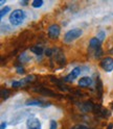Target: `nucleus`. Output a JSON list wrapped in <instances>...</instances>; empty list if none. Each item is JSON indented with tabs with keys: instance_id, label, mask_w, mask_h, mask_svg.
Wrapping results in <instances>:
<instances>
[{
	"instance_id": "f257e3e1",
	"label": "nucleus",
	"mask_w": 113,
	"mask_h": 129,
	"mask_svg": "<svg viewBox=\"0 0 113 129\" xmlns=\"http://www.w3.org/2000/svg\"><path fill=\"white\" fill-rule=\"evenodd\" d=\"M25 19V13L22 10H15L10 15V23L13 26H18L23 23Z\"/></svg>"
},
{
	"instance_id": "2eb2a0df",
	"label": "nucleus",
	"mask_w": 113,
	"mask_h": 129,
	"mask_svg": "<svg viewBox=\"0 0 113 129\" xmlns=\"http://www.w3.org/2000/svg\"><path fill=\"white\" fill-rule=\"evenodd\" d=\"M10 10H11V7L10 6H5V7H2L1 10H0V18H3L4 16L10 12Z\"/></svg>"
},
{
	"instance_id": "39448f33",
	"label": "nucleus",
	"mask_w": 113,
	"mask_h": 129,
	"mask_svg": "<svg viewBox=\"0 0 113 129\" xmlns=\"http://www.w3.org/2000/svg\"><path fill=\"white\" fill-rule=\"evenodd\" d=\"M101 67L106 72H111L113 70V58L112 57L103 58L101 61Z\"/></svg>"
},
{
	"instance_id": "ddd939ff",
	"label": "nucleus",
	"mask_w": 113,
	"mask_h": 129,
	"mask_svg": "<svg viewBox=\"0 0 113 129\" xmlns=\"http://www.w3.org/2000/svg\"><path fill=\"white\" fill-rule=\"evenodd\" d=\"M93 108H94V105L91 103V102H85L84 104H83V110L84 111H93Z\"/></svg>"
},
{
	"instance_id": "1a4fd4ad",
	"label": "nucleus",
	"mask_w": 113,
	"mask_h": 129,
	"mask_svg": "<svg viewBox=\"0 0 113 129\" xmlns=\"http://www.w3.org/2000/svg\"><path fill=\"white\" fill-rule=\"evenodd\" d=\"M35 91L38 92L39 94H42V95H45V96H48V97H59L58 94H55L54 92H52L49 88H46V87H37L35 88Z\"/></svg>"
},
{
	"instance_id": "423d86ee",
	"label": "nucleus",
	"mask_w": 113,
	"mask_h": 129,
	"mask_svg": "<svg viewBox=\"0 0 113 129\" xmlns=\"http://www.w3.org/2000/svg\"><path fill=\"white\" fill-rule=\"evenodd\" d=\"M80 74H81V68L80 67H77V68H74L73 70H72L65 78H64V80L67 81V82H72Z\"/></svg>"
},
{
	"instance_id": "20e7f679",
	"label": "nucleus",
	"mask_w": 113,
	"mask_h": 129,
	"mask_svg": "<svg viewBox=\"0 0 113 129\" xmlns=\"http://www.w3.org/2000/svg\"><path fill=\"white\" fill-rule=\"evenodd\" d=\"M60 31H61V28L59 25H56V24H52L48 27V37L52 40H55L58 39L59 36H60Z\"/></svg>"
},
{
	"instance_id": "0eeeda50",
	"label": "nucleus",
	"mask_w": 113,
	"mask_h": 129,
	"mask_svg": "<svg viewBox=\"0 0 113 129\" xmlns=\"http://www.w3.org/2000/svg\"><path fill=\"white\" fill-rule=\"evenodd\" d=\"M34 78H35V77H34L33 75L27 76V77H25V78H23L22 80H19V81H14L13 84H12V86H13V87H19V86H22V85H25V84H27V83H29V82L33 81Z\"/></svg>"
},
{
	"instance_id": "b1692460",
	"label": "nucleus",
	"mask_w": 113,
	"mask_h": 129,
	"mask_svg": "<svg viewBox=\"0 0 113 129\" xmlns=\"http://www.w3.org/2000/svg\"><path fill=\"white\" fill-rule=\"evenodd\" d=\"M6 126H7V124L5 122H3V123H1V127H0V129H5Z\"/></svg>"
},
{
	"instance_id": "aec40b11",
	"label": "nucleus",
	"mask_w": 113,
	"mask_h": 129,
	"mask_svg": "<svg viewBox=\"0 0 113 129\" xmlns=\"http://www.w3.org/2000/svg\"><path fill=\"white\" fill-rule=\"evenodd\" d=\"M49 129H56V122L54 120H51L50 121V124H49Z\"/></svg>"
},
{
	"instance_id": "bb28decb",
	"label": "nucleus",
	"mask_w": 113,
	"mask_h": 129,
	"mask_svg": "<svg viewBox=\"0 0 113 129\" xmlns=\"http://www.w3.org/2000/svg\"><path fill=\"white\" fill-rule=\"evenodd\" d=\"M4 2H5V1H4V0H1V2H0V4H1V5H2V4H4Z\"/></svg>"
},
{
	"instance_id": "a878e982",
	"label": "nucleus",
	"mask_w": 113,
	"mask_h": 129,
	"mask_svg": "<svg viewBox=\"0 0 113 129\" xmlns=\"http://www.w3.org/2000/svg\"><path fill=\"white\" fill-rule=\"evenodd\" d=\"M112 127H113V124H109V126H108V129H112Z\"/></svg>"
},
{
	"instance_id": "6e6552de",
	"label": "nucleus",
	"mask_w": 113,
	"mask_h": 129,
	"mask_svg": "<svg viewBox=\"0 0 113 129\" xmlns=\"http://www.w3.org/2000/svg\"><path fill=\"white\" fill-rule=\"evenodd\" d=\"M25 104L27 106H41V107H47L50 105V103H46L42 100H27Z\"/></svg>"
},
{
	"instance_id": "393cba45",
	"label": "nucleus",
	"mask_w": 113,
	"mask_h": 129,
	"mask_svg": "<svg viewBox=\"0 0 113 129\" xmlns=\"http://www.w3.org/2000/svg\"><path fill=\"white\" fill-rule=\"evenodd\" d=\"M21 4H23V5H26V4H27V0H24L23 2H21Z\"/></svg>"
},
{
	"instance_id": "4468645a",
	"label": "nucleus",
	"mask_w": 113,
	"mask_h": 129,
	"mask_svg": "<svg viewBox=\"0 0 113 129\" xmlns=\"http://www.w3.org/2000/svg\"><path fill=\"white\" fill-rule=\"evenodd\" d=\"M30 51L34 52L37 55H42L43 54V49H42L41 47H39V46H33V47H30Z\"/></svg>"
},
{
	"instance_id": "f8f14e48",
	"label": "nucleus",
	"mask_w": 113,
	"mask_h": 129,
	"mask_svg": "<svg viewBox=\"0 0 113 129\" xmlns=\"http://www.w3.org/2000/svg\"><path fill=\"white\" fill-rule=\"evenodd\" d=\"M56 62H58L60 66H63V64H65V62H66L65 56H64V54L61 51H59L58 55H56Z\"/></svg>"
},
{
	"instance_id": "9b49d317",
	"label": "nucleus",
	"mask_w": 113,
	"mask_h": 129,
	"mask_svg": "<svg viewBox=\"0 0 113 129\" xmlns=\"http://www.w3.org/2000/svg\"><path fill=\"white\" fill-rule=\"evenodd\" d=\"M92 79L90 77H82L79 80V85L81 87H89L92 84Z\"/></svg>"
},
{
	"instance_id": "5701e85b",
	"label": "nucleus",
	"mask_w": 113,
	"mask_h": 129,
	"mask_svg": "<svg viewBox=\"0 0 113 129\" xmlns=\"http://www.w3.org/2000/svg\"><path fill=\"white\" fill-rule=\"evenodd\" d=\"M17 71H18V73H20V74H23L24 73V70H23L22 67H18L17 68Z\"/></svg>"
},
{
	"instance_id": "f3484780",
	"label": "nucleus",
	"mask_w": 113,
	"mask_h": 129,
	"mask_svg": "<svg viewBox=\"0 0 113 129\" xmlns=\"http://www.w3.org/2000/svg\"><path fill=\"white\" fill-rule=\"evenodd\" d=\"M10 96V91L9 90H1V98L4 100V99H7Z\"/></svg>"
},
{
	"instance_id": "cd10ccee",
	"label": "nucleus",
	"mask_w": 113,
	"mask_h": 129,
	"mask_svg": "<svg viewBox=\"0 0 113 129\" xmlns=\"http://www.w3.org/2000/svg\"><path fill=\"white\" fill-rule=\"evenodd\" d=\"M112 108H113V103H112Z\"/></svg>"
},
{
	"instance_id": "412c9836",
	"label": "nucleus",
	"mask_w": 113,
	"mask_h": 129,
	"mask_svg": "<svg viewBox=\"0 0 113 129\" xmlns=\"http://www.w3.org/2000/svg\"><path fill=\"white\" fill-rule=\"evenodd\" d=\"M71 129H89V128L85 125H77V126H73Z\"/></svg>"
},
{
	"instance_id": "6ab92c4d",
	"label": "nucleus",
	"mask_w": 113,
	"mask_h": 129,
	"mask_svg": "<svg viewBox=\"0 0 113 129\" xmlns=\"http://www.w3.org/2000/svg\"><path fill=\"white\" fill-rule=\"evenodd\" d=\"M104 38H105V31H100L98 34V39L102 42V41H104Z\"/></svg>"
},
{
	"instance_id": "9d476101",
	"label": "nucleus",
	"mask_w": 113,
	"mask_h": 129,
	"mask_svg": "<svg viewBox=\"0 0 113 129\" xmlns=\"http://www.w3.org/2000/svg\"><path fill=\"white\" fill-rule=\"evenodd\" d=\"M89 46H90V49H92L93 52H95L101 48V41L98 38H92L89 42Z\"/></svg>"
},
{
	"instance_id": "7ed1b4c3",
	"label": "nucleus",
	"mask_w": 113,
	"mask_h": 129,
	"mask_svg": "<svg viewBox=\"0 0 113 129\" xmlns=\"http://www.w3.org/2000/svg\"><path fill=\"white\" fill-rule=\"evenodd\" d=\"M26 127L27 129H41V123L38 118L31 116L26 120Z\"/></svg>"
},
{
	"instance_id": "a211bd4d",
	"label": "nucleus",
	"mask_w": 113,
	"mask_h": 129,
	"mask_svg": "<svg viewBox=\"0 0 113 129\" xmlns=\"http://www.w3.org/2000/svg\"><path fill=\"white\" fill-rule=\"evenodd\" d=\"M96 90H98L100 96H102L103 94V85H102V82H101V80H99V83L96 84Z\"/></svg>"
},
{
	"instance_id": "dca6fc26",
	"label": "nucleus",
	"mask_w": 113,
	"mask_h": 129,
	"mask_svg": "<svg viewBox=\"0 0 113 129\" xmlns=\"http://www.w3.org/2000/svg\"><path fill=\"white\" fill-rule=\"evenodd\" d=\"M31 5H33V7H36V9L41 7L43 5V0H35V1H33V3H31Z\"/></svg>"
},
{
	"instance_id": "4be33fe9",
	"label": "nucleus",
	"mask_w": 113,
	"mask_h": 129,
	"mask_svg": "<svg viewBox=\"0 0 113 129\" xmlns=\"http://www.w3.org/2000/svg\"><path fill=\"white\" fill-rule=\"evenodd\" d=\"M52 53H53V51H52L51 49H46V50H45V54H46V56H51Z\"/></svg>"
},
{
	"instance_id": "f03ea898",
	"label": "nucleus",
	"mask_w": 113,
	"mask_h": 129,
	"mask_svg": "<svg viewBox=\"0 0 113 129\" xmlns=\"http://www.w3.org/2000/svg\"><path fill=\"white\" fill-rule=\"evenodd\" d=\"M82 34H83V31H82V29H80V28L70 29V30H68L66 32L65 36H64V42L69 44L71 42L76 41L77 39H79L81 36H82Z\"/></svg>"
}]
</instances>
